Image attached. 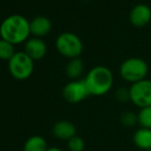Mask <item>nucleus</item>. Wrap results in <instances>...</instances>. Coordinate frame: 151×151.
Masks as SVG:
<instances>
[{
    "instance_id": "obj_1",
    "label": "nucleus",
    "mask_w": 151,
    "mask_h": 151,
    "mask_svg": "<svg viewBox=\"0 0 151 151\" xmlns=\"http://www.w3.org/2000/svg\"><path fill=\"white\" fill-rule=\"evenodd\" d=\"M30 34V22L21 14L7 17L0 25L1 39L10 42L14 45L27 41Z\"/></svg>"
},
{
    "instance_id": "obj_2",
    "label": "nucleus",
    "mask_w": 151,
    "mask_h": 151,
    "mask_svg": "<svg viewBox=\"0 0 151 151\" xmlns=\"http://www.w3.org/2000/svg\"><path fill=\"white\" fill-rule=\"evenodd\" d=\"M84 81L90 95L100 97L106 95L111 90L114 78L109 68L105 66H96L88 71Z\"/></svg>"
},
{
    "instance_id": "obj_3",
    "label": "nucleus",
    "mask_w": 151,
    "mask_h": 151,
    "mask_svg": "<svg viewBox=\"0 0 151 151\" xmlns=\"http://www.w3.org/2000/svg\"><path fill=\"white\" fill-rule=\"evenodd\" d=\"M148 65L141 58L127 59L119 68V74L123 80L134 84L143 79H146L148 74Z\"/></svg>"
},
{
    "instance_id": "obj_4",
    "label": "nucleus",
    "mask_w": 151,
    "mask_h": 151,
    "mask_svg": "<svg viewBox=\"0 0 151 151\" xmlns=\"http://www.w3.org/2000/svg\"><path fill=\"white\" fill-rule=\"evenodd\" d=\"M56 47L62 56L72 60L79 58L83 50V44L77 35L70 32H64L57 38Z\"/></svg>"
},
{
    "instance_id": "obj_5",
    "label": "nucleus",
    "mask_w": 151,
    "mask_h": 151,
    "mask_svg": "<svg viewBox=\"0 0 151 151\" xmlns=\"http://www.w3.org/2000/svg\"><path fill=\"white\" fill-rule=\"evenodd\" d=\"M8 69L16 79H28L34 71V61L25 52H17L8 61Z\"/></svg>"
},
{
    "instance_id": "obj_6",
    "label": "nucleus",
    "mask_w": 151,
    "mask_h": 151,
    "mask_svg": "<svg viewBox=\"0 0 151 151\" xmlns=\"http://www.w3.org/2000/svg\"><path fill=\"white\" fill-rule=\"evenodd\" d=\"M131 102L140 109L151 106V80L143 79L129 88Z\"/></svg>"
},
{
    "instance_id": "obj_7",
    "label": "nucleus",
    "mask_w": 151,
    "mask_h": 151,
    "mask_svg": "<svg viewBox=\"0 0 151 151\" xmlns=\"http://www.w3.org/2000/svg\"><path fill=\"white\" fill-rule=\"evenodd\" d=\"M90 95L84 79L72 80L63 88V97L68 103L78 104Z\"/></svg>"
},
{
    "instance_id": "obj_8",
    "label": "nucleus",
    "mask_w": 151,
    "mask_h": 151,
    "mask_svg": "<svg viewBox=\"0 0 151 151\" xmlns=\"http://www.w3.org/2000/svg\"><path fill=\"white\" fill-rule=\"evenodd\" d=\"M151 20V9L146 4H137L129 14V22L133 26L144 27Z\"/></svg>"
},
{
    "instance_id": "obj_9",
    "label": "nucleus",
    "mask_w": 151,
    "mask_h": 151,
    "mask_svg": "<svg viewBox=\"0 0 151 151\" xmlns=\"http://www.w3.org/2000/svg\"><path fill=\"white\" fill-rule=\"evenodd\" d=\"M25 52L33 61L41 60L47 52V46L42 39L37 37L29 38L25 43Z\"/></svg>"
},
{
    "instance_id": "obj_10",
    "label": "nucleus",
    "mask_w": 151,
    "mask_h": 151,
    "mask_svg": "<svg viewBox=\"0 0 151 151\" xmlns=\"http://www.w3.org/2000/svg\"><path fill=\"white\" fill-rule=\"evenodd\" d=\"M52 134L57 139L69 141L76 136V127L69 120H59L52 127Z\"/></svg>"
},
{
    "instance_id": "obj_11",
    "label": "nucleus",
    "mask_w": 151,
    "mask_h": 151,
    "mask_svg": "<svg viewBox=\"0 0 151 151\" xmlns=\"http://www.w3.org/2000/svg\"><path fill=\"white\" fill-rule=\"evenodd\" d=\"M52 30V22L45 17H36L30 22V32L34 37H43Z\"/></svg>"
},
{
    "instance_id": "obj_12",
    "label": "nucleus",
    "mask_w": 151,
    "mask_h": 151,
    "mask_svg": "<svg viewBox=\"0 0 151 151\" xmlns=\"http://www.w3.org/2000/svg\"><path fill=\"white\" fill-rule=\"evenodd\" d=\"M133 142L136 147L143 151L151 149V129L139 127L134 134Z\"/></svg>"
},
{
    "instance_id": "obj_13",
    "label": "nucleus",
    "mask_w": 151,
    "mask_h": 151,
    "mask_svg": "<svg viewBox=\"0 0 151 151\" xmlns=\"http://www.w3.org/2000/svg\"><path fill=\"white\" fill-rule=\"evenodd\" d=\"M84 70L83 62L79 58L72 59L66 66V74L72 80H77L82 75Z\"/></svg>"
},
{
    "instance_id": "obj_14",
    "label": "nucleus",
    "mask_w": 151,
    "mask_h": 151,
    "mask_svg": "<svg viewBox=\"0 0 151 151\" xmlns=\"http://www.w3.org/2000/svg\"><path fill=\"white\" fill-rule=\"evenodd\" d=\"M47 149V143L43 137L32 136L25 142L23 151H46Z\"/></svg>"
},
{
    "instance_id": "obj_15",
    "label": "nucleus",
    "mask_w": 151,
    "mask_h": 151,
    "mask_svg": "<svg viewBox=\"0 0 151 151\" xmlns=\"http://www.w3.org/2000/svg\"><path fill=\"white\" fill-rule=\"evenodd\" d=\"M137 114L139 127L151 129V106L141 108Z\"/></svg>"
},
{
    "instance_id": "obj_16",
    "label": "nucleus",
    "mask_w": 151,
    "mask_h": 151,
    "mask_svg": "<svg viewBox=\"0 0 151 151\" xmlns=\"http://www.w3.org/2000/svg\"><path fill=\"white\" fill-rule=\"evenodd\" d=\"M16 52L14 44L6 40L0 39V59L1 60L9 61Z\"/></svg>"
},
{
    "instance_id": "obj_17",
    "label": "nucleus",
    "mask_w": 151,
    "mask_h": 151,
    "mask_svg": "<svg viewBox=\"0 0 151 151\" xmlns=\"http://www.w3.org/2000/svg\"><path fill=\"white\" fill-rule=\"evenodd\" d=\"M67 146L69 151H83L86 148V143L81 137L76 135L67 141Z\"/></svg>"
},
{
    "instance_id": "obj_18",
    "label": "nucleus",
    "mask_w": 151,
    "mask_h": 151,
    "mask_svg": "<svg viewBox=\"0 0 151 151\" xmlns=\"http://www.w3.org/2000/svg\"><path fill=\"white\" fill-rule=\"evenodd\" d=\"M120 121L124 127H133L134 125L138 124V114L132 111L123 112L120 116Z\"/></svg>"
},
{
    "instance_id": "obj_19",
    "label": "nucleus",
    "mask_w": 151,
    "mask_h": 151,
    "mask_svg": "<svg viewBox=\"0 0 151 151\" xmlns=\"http://www.w3.org/2000/svg\"><path fill=\"white\" fill-rule=\"evenodd\" d=\"M115 99L119 103H127L131 101V93H129V88H117L115 91Z\"/></svg>"
},
{
    "instance_id": "obj_20",
    "label": "nucleus",
    "mask_w": 151,
    "mask_h": 151,
    "mask_svg": "<svg viewBox=\"0 0 151 151\" xmlns=\"http://www.w3.org/2000/svg\"><path fill=\"white\" fill-rule=\"evenodd\" d=\"M46 151H63V150L59 147H48V149Z\"/></svg>"
},
{
    "instance_id": "obj_21",
    "label": "nucleus",
    "mask_w": 151,
    "mask_h": 151,
    "mask_svg": "<svg viewBox=\"0 0 151 151\" xmlns=\"http://www.w3.org/2000/svg\"><path fill=\"white\" fill-rule=\"evenodd\" d=\"M146 151H151V149H149V150H146Z\"/></svg>"
}]
</instances>
